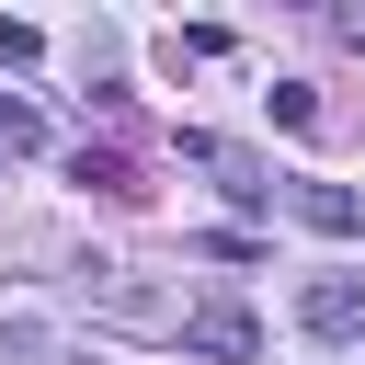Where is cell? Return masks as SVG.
I'll return each mask as SVG.
<instances>
[{"mask_svg":"<svg viewBox=\"0 0 365 365\" xmlns=\"http://www.w3.org/2000/svg\"><path fill=\"white\" fill-rule=\"evenodd\" d=\"M297 217H308L319 240H354V228H365V205H354L342 182H297Z\"/></svg>","mask_w":365,"mask_h":365,"instance_id":"3","label":"cell"},{"mask_svg":"<svg viewBox=\"0 0 365 365\" xmlns=\"http://www.w3.org/2000/svg\"><path fill=\"white\" fill-rule=\"evenodd\" d=\"M182 354H205V365H251V354H262V319H251V308H182Z\"/></svg>","mask_w":365,"mask_h":365,"instance_id":"1","label":"cell"},{"mask_svg":"<svg viewBox=\"0 0 365 365\" xmlns=\"http://www.w3.org/2000/svg\"><path fill=\"white\" fill-rule=\"evenodd\" d=\"M297 319H308L319 342H365V274H319V285L297 297Z\"/></svg>","mask_w":365,"mask_h":365,"instance_id":"2","label":"cell"},{"mask_svg":"<svg viewBox=\"0 0 365 365\" xmlns=\"http://www.w3.org/2000/svg\"><path fill=\"white\" fill-rule=\"evenodd\" d=\"M23 148H46V125H34L23 91H0V160H23Z\"/></svg>","mask_w":365,"mask_h":365,"instance_id":"5","label":"cell"},{"mask_svg":"<svg viewBox=\"0 0 365 365\" xmlns=\"http://www.w3.org/2000/svg\"><path fill=\"white\" fill-rule=\"evenodd\" d=\"M34 57H46V34L34 23H0V68H34Z\"/></svg>","mask_w":365,"mask_h":365,"instance_id":"7","label":"cell"},{"mask_svg":"<svg viewBox=\"0 0 365 365\" xmlns=\"http://www.w3.org/2000/svg\"><path fill=\"white\" fill-rule=\"evenodd\" d=\"M68 171H80V182H91V194H114V205H137V194H148V182H137V160H125V148H80V160H68Z\"/></svg>","mask_w":365,"mask_h":365,"instance_id":"4","label":"cell"},{"mask_svg":"<svg viewBox=\"0 0 365 365\" xmlns=\"http://www.w3.org/2000/svg\"><path fill=\"white\" fill-rule=\"evenodd\" d=\"M262 103H274V125H319V91H308V80H274Z\"/></svg>","mask_w":365,"mask_h":365,"instance_id":"6","label":"cell"}]
</instances>
